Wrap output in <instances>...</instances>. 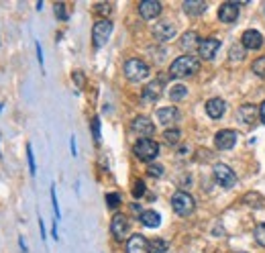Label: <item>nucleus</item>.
<instances>
[{
  "label": "nucleus",
  "instance_id": "1",
  "mask_svg": "<svg viewBox=\"0 0 265 253\" xmlns=\"http://www.w3.org/2000/svg\"><path fill=\"white\" fill-rule=\"evenodd\" d=\"M200 63H198L196 57L192 55H180L178 59H173V63L169 66V76L171 78H188L192 74L198 72Z\"/></svg>",
  "mask_w": 265,
  "mask_h": 253
},
{
  "label": "nucleus",
  "instance_id": "2",
  "mask_svg": "<svg viewBox=\"0 0 265 253\" xmlns=\"http://www.w3.org/2000/svg\"><path fill=\"white\" fill-rule=\"evenodd\" d=\"M149 76V66L143 61V59H129L125 63V78L129 82H141Z\"/></svg>",
  "mask_w": 265,
  "mask_h": 253
},
{
  "label": "nucleus",
  "instance_id": "3",
  "mask_svg": "<svg viewBox=\"0 0 265 253\" xmlns=\"http://www.w3.org/2000/svg\"><path fill=\"white\" fill-rule=\"evenodd\" d=\"M171 206H173V210L180 217H188V215L194 213L196 202H194V198L188 192H184V190H178V192L171 196Z\"/></svg>",
  "mask_w": 265,
  "mask_h": 253
},
{
  "label": "nucleus",
  "instance_id": "4",
  "mask_svg": "<svg viewBox=\"0 0 265 253\" xmlns=\"http://www.w3.org/2000/svg\"><path fill=\"white\" fill-rule=\"evenodd\" d=\"M132 151H135V155L143 161H153L159 153V145L153 139H139L135 143V147H132Z\"/></svg>",
  "mask_w": 265,
  "mask_h": 253
},
{
  "label": "nucleus",
  "instance_id": "5",
  "mask_svg": "<svg viewBox=\"0 0 265 253\" xmlns=\"http://www.w3.org/2000/svg\"><path fill=\"white\" fill-rule=\"evenodd\" d=\"M110 33H113V23L106 18L98 20V23L92 27V43L96 49L104 47L108 43V39H110Z\"/></svg>",
  "mask_w": 265,
  "mask_h": 253
},
{
  "label": "nucleus",
  "instance_id": "6",
  "mask_svg": "<svg viewBox=\"0 0 265 253\" xmlns=\"http://www.w3.org/2000/svg\"><path fill=\"white\" fill-rule=\"evenodd\" d=\"M212 174H214L216 184H218V186H223V188H233V186L237 184V176H235V172L231 170L229 165H225V163H216V165H214V170H212Z\"/></svg>",
  "mask_w": 265,
  "mask_h": 253
},
{
  "label": "nucleus",
  "instance_id": "7",
  "mask_svg": "<svg viewBox=\"0 0 265 253\" xmlns=\"http://www.w3.org/2000/svg\"><path fill=\"white\" fill-rule=\"evenodd\" d=\"M131 131L141 135V139H149L153 133H155V125H153L151 119H147V117H137L131 123Z\"/></svg>",
  "mask_w": 265,
  "mask_h": 253
},
{
  "label": "nucleus",
  "instance_id": "8",
  "mask_svg": "<svg viewBox=\"0 0 265 253\" xmlns=\"http://www.w3.org/2000/svg\"><path fill=\"white\" fill-rule=\"evenodd\" d=\"M110 231H113V237L117 241H123L127 237V233H129V221H127V217L117 213L113 217V223H110Z\"/></svg>",
  "mask_w": 265,
  "mask_h": 253
},
{
  "label": "nucleus",
  "instance_id": "9",
  "mask_svg": "<svg viewBox=\"0 0 265 253\" xmlns=\"http://www.w3.org/2000/svg\"><path fill=\"white\" fill-rule=\"evenodd\" d=\"M237 143V133L233 129H223V131H218L216 137H214V145L218 147V149H233Z\"/></svg>",
  "mask_w": 265,
  "mask_h": 253
},
{
  "label": "nucleus",
  "instance_id": "10",
  "mask_svg": "<svg viewBox=\"0 0 265 253\" xmlns=\"http://www.w3.org/2000/svg\"><path fill=\"white\" fill-rule=\"evenodd\" d=\"M153 37L157 41H171L175 37V25L169 23V20H161L153 27Z\"/></svg>",
  "mask_w": 265,
  "mask_h": 253
},
{
  "label": "nucleus",
  "instance_id": "11",
  "mask_svg": "<svg viewBox=\"0 0 265 253\" xmlns=\"http://www.w3.org/2000/svg\"><path fill=\"white\" fill-rule=\"evenodd\" d=\"M127 253H151V245L149 239H145L143 235H132L127 241Z\"/></svg>",
  "mask_w": 265,
  "mask_h": 253
},
{
  "label": "nucleus",
  "instance_id": "12",
  "mask_svg": "<svg viewBox=\"0 0 265 253\" xmlns=\"http://www.w3.org/2000/svg\"><path fill=\"white\" fill-rule=\"evenodd\" d=\"M220 49V41L218 39H204L198 45V53H200L202 59H212Z\"/></svg>",
  "mask_w": 265,
  "mask_h": 253
},
{
  "label": "nucleus",
  "instance_id": "13",
  "mask_svg": "<svg viewBox=\"0 0 265 253\" xmlns=\"http://www.w3.org/2000/svg\"><path fill=\"white\" fill-rule=\"evenodd\" d=\"M161 12V4L157 2V0H143V2L139 4V14L145 18V20H151L159 16Z\"/></svg>",
  "mask_w": 265,
  "mask_h": 253
},
{
  "label": "nucleus",
  "instance_id": "14",
  "mask_svg": "<svg viewBox=\"0 0 265 253\" xmlns=\"http://www.w3.org/2000/svg\"><path fill=\"white\" fill-rule=\"evenodd\" d=\"M161 90H163V82H159V80L149 82L143 88V102H155L161 96Z\"/></svg>",
  "mask_w": 265,
  "mask_h": 253
},
{
  "label": "nucleus",
  "instance_id": "15",
  "mask_svg": "<svg viewBox=\"0 0 265 253\" xmlns=\"http://www.w3.org/2000/svg\"><path fill=\"white\" fill-rule=\"evenodd\" d=\"M227 113V104H225V100L223 98H210L208 102H206V115L210 117V119H220Z\"/></svg>",
  "mask_w": 265,
  "mask_h": 253
},
{
  "label": "nucleus",
  "instance_id": "16",
  "mask_svg": "<svg viewBox=\"0 0 265 253\" xmlns=\"http://www.w3.org/2000/svg\"><path fill=\"white\" fill-rule=\"evenodd\" d=\"M263 45V35L255 29H249L243 33V47L245 49H259Z\"/></svg>",
  "mask_w": 265,
  "mask_h": 253
},
{
  "label": "nucleus",
  "instance_id": "17",
  "mask_svg": "<svg viewBox=\"0 0 265 253\" xmlns=\"http://www.w3.org/2000/svg\"><path fill=\"white\" fill-rule=\"evenodd\" d=\"M237 16H239V4L237 2H225L218 8V18L223 20V23H235Z\"/></svg>",
  "mask_w": 265,
  "mask_h": 253
},
{
  "label": "nucleus",
  "instance_id": "18",
  "mask_svg": "<svg viewBox=\"0 0 265 253\" xmlns=\"http://www.w3.org/2000/svg\"><path fill=\"white\" fill-rule=\"evenodd\" d=\"M178 119H180V111L175 109V107H163V109L157 111V121L161 125H165V126H169L171 123H175Z\"/></svg>",
  "mask_w": 265,
  "mask_h": 253
},
{
  "label": "nucleus",
  "instance_id": "19",
  "mask_svg": "<svg viewBox=\"0 0 265 253\" xmlns=\"http://www.w3.org/2000/svg\"><path fill=\"white\" fill-rule=\"evenodd\" d=\"M204 10H206V2H202V0H186L184 2V12L188 16H200Z\"/></svg>",
  "mask_w": 265,
  "mask_h": 253
},
{
  "label": "nucleus",
  "instance_id": "20",
  "mask_svg": "<svg viewBox=\"0 0 265 253\" xmlns=\"http://www.w3.org/2000/svg\"><path fill=\"white\" fill-rule=\"evenodd\" d=\"M237 121L243 125H251L255 121V107L253 104H243L237 113Z\"/></svg>",
  "mask_w": 265,
  "mask_h": 253
},
{
  "label": "nucleus",
  "instance_id": "21",
  "mask_svg": "<svg viewBox=\"0 0 265 253\" xmlns=\"http://www.w3.org/2000/svg\"><path fill=\"white\" fill-rule=\"evenodd\" d=\"M141 223L145 227H149V229H155V227H159L161 217H159V213H155V210H143V213H141Z\"/></svg>",
  "mask_w": 265,
  "mask_h": 253
},
{
  "label": "nucleus",
  "instance_id": "22",
  "mask_svg": "<svg viewBox=\"0 0 265 253\" xmlns=\"http://www.w3.org/2000/svg\"><path fill=\"white\" fill-rule=\"evenodd\" d=\"M198 45H200V39H198V33L196 31L184 33V37H182V49L190 51V49H198Z\"/></svg>",
  "mask_w": 265,
  "mask_h": 253
},
{
  "label": "nucleus",
  "instance_id": "23",
  "mask_svg": "<svg viewBox=\"0 0 265 253\" xmlns=\"http://www.w3.org/2000/svg\"><path fill=\"white\" fill-rule=\"evenodd\" d=\"M186 96H188V88L182 86V84H175V86L169 90V98H171L173 102H180V100H184Z\"/></svg>",
  "mask_w": 265,
  "mask_h": 253
},
{
  "label": "nucleus",
  "instance_id": "24",
  "mask_svg": "<svg viewBox=\"0 0 265 253\" xmlns=\"http://www.w3.org/2000/svg\"><path fill=\"white\" fill-rule=\"evenodd\" d=\"M149 245H151V253H165L169 249L167 241H163V239H153V241H149Z\"/></svg>",
  "mask_w": 265,
  "mask_h": 253
},
{
  "label": "nucleus",
  "instance_id": "25",
  "mask_svg": "<svg viewBox=\"0 0 265 253\" xmlns=\"http://www.w3.org/2000/svg\"><path fill=\"white\" fill-rule=\"evenodd\" d=\"M180 137H182V131L180 129H167L165 133H163V139L169 143V145H175L180 141Z\"/></svg>",
  "mask_w": 265,
  "mask_h": 253
},
{
  "label": "nucleus",
  "instance_id": "26",
  "mask_svg": "<svg viewBox=\"0 0 265 253\" xmlns=\"http://www.w3.org/2000/svg\"><path fill=\"white\" fill-rule=\"evenodd\" d=\"M251 70H253V74H257V76L265 78V57L255 59V61H253V66H251Z\"/></svg>",
  "mask_w": 265,
  "mask_h": 253
},
{
  "label": "nucleus",
  "instance_id": "27",
  "mask_svg": "<svg viewBox=\"0 0 265 253\" xmlns=\"http://www.w3.org/2000/svg\"><path fill=\"white\" fill-rule=\"evenodd\" d=\"M92 10H94V14H98V16H108L110 10H113V6H110L108 2H102V4H94Z\"/></svg>",
  "mask_w": 265,
  "mask_h": 253
},
{
  "label": "nucleus",
  "instance_id": "28",
  "mask_svg": "<svg viewBox=\"0 0 265 253\" xmlns=\"http://www.w3.org/2000/svg\"><path fill=\"white\" fill-rule=\"evenodd\" d=\"M255 241L261 247H265V223H261V225L255 227Z\"/></svg>",
  "mask_w": 265,
  "mask_h": 253
},
{
  "label": "nucleus",
  "instance_id": "29",
  "mask_svg": "<svg viewBox=\"0 0 265 253\" xmlns=\"http://www.w3.org/2000/svg\"><path fill=\"white\" fill-rule=\"evenodd\" d=\"M143 194H145V182H143V180H137L135 186H132V196H135V198H141Z\"/></svg>",
  "mask_w": 265,
  "mask_h": 253
},
{
  "label": "nucleus",
  "instance_id": "30",
  "mask_svg": "<svg viewBox=\"0 0 265 253\" xmlns=\"http://www.w3.org/2000/svg\"><path fill=\"white\" fill-rule=\"evenodd\" d=\"M106 204H108V208H117L121 204V194H117V192L106 194Z\"/></svg>",
  "mask_w": 265,
  "mask_h": 253
},
{
  "label": "nucleus",
  "instance_id": "31",
  "mask_svg": "<svg viewBox=\"0 0 265 253\" xmlns=\"http://www.w3.org/2000/svg\"><path fill=\"white\" fill-rule=\"evenodd\" d=\"M27 159H29V170H31V174L35 176L37 167H35V157H33V147H31V145H27Z\"/></svg>",
  "mask_w": 265,
  "mask_h": 253
},
{
  "label": "nucleus",
  "instance_id": "32",
  "mask_svg": "<svg viewBox=\"0 0 265 253\" xmlns=\"http://www.w3.org/2000/svg\"><path fill=\"white\" fill-rule=\"evenodd\" d=\"M53 12H55V16H57L59 20H65V18H68V12H65V6H63L61 2H57V4L53 6Z\"/></svg>",
  "mask_w": 265,
  "mask_h": 253
},
{
  "label": "nucleus",
  "instance_id": "33",
  "mask_svg": "<svg viewBox=\"0 0 265 253\" xmlns=\"http://www.w3.org/2000/svg\"><path fill=\"white\" fill-rule=\"evenodd\" d=\"M92 135H94L96 141H100V119L98 117L92 119Z\"/></svg>",
  "mask_w": 265,
  "mask_h": 253
},
{
  "label": "nucleus",
  "instance_id": "34",
  "mask_svg": "<svg viewBox=\"0 0 265 253\" xmlns=\"http://www.w3.org/2000/svg\"><path fill=\"white\" fill-rule=\"evenodd\" d=\"M147 174H149V176H155V178H159V176H163V167H161V165H155V163H153V165H149Z\"/></svg>",
  "mask_w": 265,
  "mask_h": 253
},
{
  "label": "nucleus",
  "instance_id": "35",
  "mask_svg": "<svg viewBox=\"0 0 265 253\" xmlns=\"http://www.w3.org/2000/svg\"><path fill=\"white\" fill-rule=\"evenodd\" d=\"M51 204H53V213H55V219H59V204H57V196H55V186H51Z\"/></svg>",
  "mask_w": 265,
  "mask_h": 253
},
{
  "label": "nucleus",
  "instance_id": "36",
  "mask_svg": "<svg viewBox=\"0 0 265 253\" xmlns=\"http://www.w3.org/2000/svg\"><path fill=\"white\" fill-rule=\"evenodd\" d=\"M243 57H245V49H239V47H233V49H231V59H233V61H237V59L241 61Z\"/></svg>",
  "mask_w": 265,
  "mask_h": 253
},
{
  "label": "nucleus",
  "instance_id": "37",
  "mask_svg": "<svg viewBox=\"0 0 265 253\" xmlns=\"http://www.w3.org/2000/svg\"><path fill=\"white\" fill-rule=\"evenodd\" d=\"M72 80L76 82V86H78V88H82V86H84V82H86V76H84L82 72H74V74H72Z\"/></svg>",
  "mask_w": 265,
  "mask_h": 253
},
{
  "label": "nucleus",
  "instance_id": "38",
  "mask_svg": "<svg viewBox=\"0 0 265 253\" xmlns=\"http://www.w3.org/2000/svg\"><path fill=\"white\" fill-rule=\"evenodd\" d=\"M35 47H37V59H39V66H43V49H41V45H39V43H35Z\"/></svg>",
  "mask_w": 265,
  "mask_h": 253
},
{
  "label": "nucleus",
  "instance_id": "39",
  "mask_svg": "<svg viewBox=\"0 0 265 253\" xmlns=\"http://www.w3.org/2000/svg\"><path fill=\"white\" fill-rule=\"evenodd\" d=\"M70 145H72V155H78V149H76V137L70 139Z\"/></svg>",
  "mask_w": 265,
  "mask_h": 253
},
{
  "label": "nucleus",
  "instance_id": "40",
  "mask_svg": "<svg viewBox=\"0 0 265 253\" xmlns=\"http://www.w3.org/2000/svg\"><path fill=\"white\" fill-rule=\"evenodd\" d=\"M259 117H261V123L265 125V102L261 104V109H259Z\"/></svg>",
  "mask_w": 265,
  "mask_h": 253
},
{
  "label": "nucleus",
  "instance_id": "41",
  "mask_svg": "<svg viewBox=\"0 0 265 253\" xmlns=\"http://www.w3.org/2000/svg\"><path fill=\"white\" fill-rule=\"evenodd\" d=\"M0 155H2V153H0Z\"/></svg>",
  "mask_w": 265,
  "mask_h": 253
}]
</instances>
